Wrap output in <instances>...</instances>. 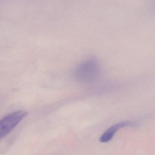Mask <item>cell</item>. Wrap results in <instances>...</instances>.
Instances as JSON below:
<instances>
[{
    "instance_id": "cell-2",
    "label": "cell",
    "mask_w": 155,
    "mask_h": 155,
    "mask_svg": "<svg viewBox=\"0 0 155 155\" xmlns=\"http://www.w3.org/2000/svg\"><path fill=\"white\" fill-rule=\"evenodd\" d=\"M28 113L24 110L14 111L0 120V140L4 138L27 116Z\"/></svg>"
},
{
    "instance_id": "cell-1",
    "label": "cell",
    "mask_w": 155,
    "mask_h": 155,
    "mask_svg": "<svg viewBox=\"0 0 155 155\" xmlns=\"http://www.w3.org/2000/svg\"><path fill=\"white\" fill-rule=\"evenodd\" d=\"M100 71V67L98 62L90 60L83 62L76 68L75 76L79 81L91 82L99 78Z\"/></svg>"
},
{
    "instance_id": "cell-3",
    "label": "cell",
    "mask_w": 155,
    "mask_h": 155,
    "mask_svg": "<svg viewBox=\"0 0 155 155\" xmlns=\"http://www.w3.org/2000/svg\"><path fill=\"white\" fill-rule=\"evenodd\" d=\"M132 125H133V123L131 121H125L117 123L111 126L101 135L99 139L100 141L102 143L109 142L112 139L119 130Z\"/></svg>"
}]
</instances>
